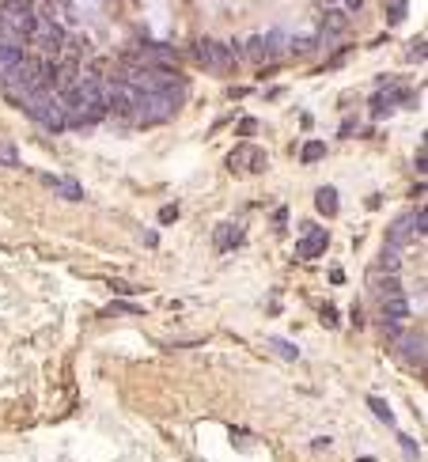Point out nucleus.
<instances>
[{
  "instance_id": "1",
  "label": "nucleus",
  "mask_w": 428,
  "mask_h": 462,
  "mask_svg": "<svg viewBox=\"0 0 428 462\" xmlns=\"http://www.w3.org/2000/svg\"><path fill=\"white\" fill-rule=\"evenodd\" d=\"M198 61L205 64L209 72H231L235 69V57H239V46H228V42H216V38H201L193 46Z\"/></svg>"
},
{
  "instance_id": "2",
  "label": "nucleus",
  "mask_w": 428,
  "mask_h": 462,
  "mask_svg": "<svg viewBox=\"0 0 428 462\" xmlns=\"http://www.w3.org/2000/svg\"><path fill=\"white\" fill-rule=\"evenodd\" d=\"M417 239H424V205H417L413 212L398 216V220H394V227H390V235H387V243L402 251V246L417 243Z\"/></svg>"
},
{
  "instance_id": "3",
  "label": "nucleus",
  "mask_w": 428,
  "mask_h": 462,
  "mask_svg": "<svg viewBox=\"0 0 428 462\" xmlns=\"http://www.w3.org/2000/svg\"><path fill=\"white\" fill-rule=\"evenodd\" d=\"M409 311H413V307H409V300H406L402 292H398V295H387V300H383V330H387L390 337H398V334H402V326H406Z\"/></svg>"
},
{
  "instance_id": "4",
  "label": "nucleus",
  "mask_w": 428,
  "mask_h": 462,
  "mask_svg": "<svg viewBox=\"0 0 428 462\" xmlns=\"http://www.w3.org/2000/svg\"><path fill=\"white\" fill-rule=\"evenodd\" d=\"M228 163H231V171H250V174H262L269 167V155L262 152V148H254V144H239L235 152L228 155Z\"/></svg>"
},
{
  "instance_id": "5",
  "label": "nucleus",
  "mask_w": 428,
  "mask_h": 462,
  "mask_svg": "<svg viewBox=\"0 0 428 462\" xmlns=\"http://www.w3.org/2000/svg\"><path fill=\"white\" fill-rule=\"evenodd\" d=\"M34 46H42L46 53H61L64 50V27H57L53 20H39L34 23V31L27 34Z\"/></svg>"
},
{
  "instance_id": "6",
  "label": "nucleus",
  "mask_w": 428,
  "mask_h": 462,
  "mask_svg": "<svg viewBox=\"0 0 428 462\" xmlns=\"http://www.w3.org/2000/svg\"><path fill=\"white\" fill-rule=\"evenodd\" d=\"M326 246H330L326 227L307 224V227H303V239L296 243V254H300V258H319V254H326Z\"/></svg>"
},
{
  "instance_id": "7",
  "label": "nucleus",
  "mask_w": 428,
  "mask_h": 462,
  "mask_svg": "<svg viewBox=\"0 0 428 462\" xmlns=\"http://www.w3.org/2000/svg\"><path fill=\"white\" fill-rule=\"evenodd\" d=\"M398 349H402V356H406V364H413V368H424V334H398Z\"/></svg>"
},
{
  "instance_id": "8",
  "label": "nucleus",
  "mask_w": 428,
  "mask_h": 462,
  "mask_svg": "<svg viewBox=\"0 0 428 462\" xmlns=\"http://www.w3.org/2000/svg\"><path fill=\"white\" fill-rule=\"evenodd\" d=\"M46 186H53V190H61V197H69V201H80L83 197V190H80V182H72V178H53V174H46Z\"/></svg>"
},
{
  "instance_id": "9",
  "label": "nucleus",
  "mask_w": 428,
  "mask_h": 462,
  "mask_svg": "<svg viewBox=\"0 0 428 462\" xmlns=\"http://www.w3.org/2000/svg\"><path fill=\"white\" fill-rule=\"evenodd\" d=\"M315 205H319V212H326V216H338V209H341L338 190H333V186H322L319 193H315Z\"/></svg>"
},
{
  "instance_id": "10",
  "label": "nucleus",
  "mask_w": 428,
  "mask_h": 462,
  "mask_svg": "<svg viewBox=\"0 0 428 462\" xmlns=\"http://www.w3.org/2000/svg\"><path fill=\"white\" fill-rule=\"evenodd\" d=\"M247 57L250 61H265L269 53H273V38H262V34H254V38H247Z\"/></svg>"
},
{
  "instance_id": "11",
  "label": "nucleus",
  "mask_w": 428,
  "mask_h": 462,
  "mask_svg": "<svg viewBox=\"0 0 428 462\" xmlns=\"http://www.w3.org/2000/svg\"><path fill=\"white\" fill-rule=\"evenodd\" d=\"M402 270V251L398 246H383V254H379V273H398Z\"/></svg>"
},
{
  "instance_id": "12",
  "label": "nucleus",
  "mask_w": 428,
  "mask_h": 462,
  "mask_svg": "<svg viewBox=\"0 0 428 462\" xmlns=\"http://www.w3.org/2000/svg\"><path fill=\"white\" fill-rule=\"evenodd\" d=\"M239 239H243V227H235V224H220V227H216V251L224 254L231 243H239Z\"/></svg>"
},
{
  "instance_id": "13",
  "label": "nucleus",
  "mask_w": 428,
  "mask_h": 462,
  "mask_svg": "<svg viewBox=\"0 0 428 462\" xmlns=\"http://www.w3.org/2000/svg\"><path fill=\"white\" fill-rule=\"evenodd\" d=\"M20 57H23V46H4V42H0V76H4V72L12 69Z\"/></svg>"
},
{
  "instance_id": "14",
  "label": "nucleus",
  "mask_w": 428,
  "mask_h": 462,
  "mask_svg": "<svg viewBox=\"0 0 428 462\" xmlns=\"http://www.w3.org/2000/svg\"><path fill=\"white\" fill-rule=\"evenodd\" d=\"M322 155H326V144H322V141H307L303 152H300V160H303V163H319Z\"/></svg>"
},
{
  "instance_id": "15",
  "label": "nucleus",
  "mask_w": 428,
  "mask_h": 462,
  "mask_svg": "<svg viewBox=\"0 0 428 462\" xmlns=\"http://www.w3.org/2000/svg\"><path fill=\"white\" fill-rule=\"evenodd\" d=\"M265 345L273 349V353L281 356V360H296V356H300V349H296V345H288V341H281V337H269Z\"/></svg>"
},
{
  "instance_id": "16",
  "label": "nucleus",
  "mask_w": 428,
  "mask_h": 462,
  "mask_svg": "<svg viewBox=\"0 0 428 462\" xmlns=\"http://www.w3.org/2000/svg\"><path fill=\"white\" fill-rule=\"evenodd\" d=\"M368 405H371V413H375L379 421H383V424H390V428H394V410H390V405H387L383 398H368Z\"/></svg>"
},
{
  "instance_id": "17",
  "label": "nucleus",
  "mask_w": 428,
  "mask_h": 462,
  "mask_svg": "<svg viewBox=\"0 0 428 462\" xmlns=\"http://www.w3.org/2000/svg\"><path fill=\"white\" fill-rule=\"evenodd\" d=\"M326 31L341 34V31H345V15H341V12H326Z\"/></svg>"
},
{
  "instance_id": "18",
  "label": "nucleus",
  "mask_w": 428,
  "mask_h": 462,
  "mask_svg": "<svg viewBox=\"0 0 428 462\" xmlns=\"http://www.w3.org/2000/svg\"><path fill=\"white\" fill-rule=\"evenodd\" d=\"M0 163H4V167H20V155H15L12 144H0Z\"/></svg>"
},
{
  "instance_id": "19",
  "label": "nucleus",
  "mask_w": 428,
  "mask_h": 462,
  "mask_svg": "<svg viewBox=\"0 0 428 462\" xmlns=\"http://www.w3.org/2000/svg\"><path fill=\"white\" fill-rule=\"evenodd\" d=\"M406 20V0H394L390 4V23H402Z\"/></svg>"
},
{
  "instance_id": "20",
  "label": "nucleus",
  "mask_w": 428,
  "mask_h": 462,
  "mask_svg": "<svg viewBox=\"0 0 428 462\" xmlns=\"http://www.w3.org/2000/svg\"><path fill=\"white\" fill-rule=\"evenodd\" d=\"M174 216H179V205H167V209H160V220H163V224H171Z\"/></svg>"
},
{
  "instance_id": "21",
  "label": "nucleus",
  "mask_w": 428,
  "mask_h": 462,
  "mask_svg": "<svg viewBox=\"0 0 428 462\" xmlns=\"http://www.w3.org/2000/svg\"><path fill=\"white\" fill-rule=\"evenodd\" d=\"M398 440H402V447H406V455H409V458H417V455H421V451H417V443L409 440V436H398Z\"/></svg>"
},
{
  "instance_id": "22",
  "label": "nucleus",
  "mask_w": 428,
  "mask_h": 462,
  "mask_svg": "<svg viewBox=\"0 0 428 462\" xmlns=\"http://www.w3.org/2000/svg\"><path fill=\"white\" fill-rule=\"evenodd\" d=\"M114 311H129V315H137V307H133V303H110V307H106V315H114Z\"/></svg>"
},
{
  "instance_id": "23",
  "label": "nucleus",
  "mask_w": 428,
  "mask_h": 462,
  "mask_svg": "<svg viewBox=\"0 0 428 462\" xmlns=\"http://www.w3.org/2000/svg\"><path fill=\"white\" fill-rule=\"evenodd\" d=\"M322 322H326V326H338V311H333V307H322Z\"/></svg>"
},
{
  "instance_id": "24",
  "label": "nucleus",
  "mask_w": 428,
  "mask_h": 462,
  "mask_svg": "<svg viewBox=\"0 0 428 462\" xmlns=\"http://www.w3.org/2000/svg\"><path fill=\"white\" fill-rule=\"evenodd\" d=\"M360 4H364V0H345V8H349V12H360Z\"/></svg>"
}]
</instances>
